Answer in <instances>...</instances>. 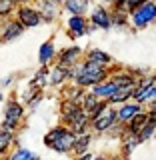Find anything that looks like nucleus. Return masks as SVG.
Returning a JSON list of instances; mask_svg holds the SVG:
<instances>
[{
	"instance_id": "23",
	"label": "nucleus",
	"mask_w": 156,
	"mask_h": 160,
	"mask_svg": "<svg viewBox=\"0 0 156 160\" xmlns=\"http://www.w3.org/2000/svg\"><path fill=\"white\" fill-rule=\"evenodd\" d=\"M110 80H112V82L116 84L118 88H124V86H136V76H132L128 70H126V72H118V74H114V76L110 78Z\"/></svg>"
},
{
	"instance_id": "30",
	"label": "nucleus",
	"mask_w": 156,
	"mask_h": 160,
	"mask_svg": "<svg viewBox=\"0 0 156 160\" xmlns=\"http://www.w3.org/2000/svg\"><path fill=\"white\" fill-rule=\"evenodd\" d=\"M90 158H92V154H88V152H86V154H80L76 160H90Z\"/></svg>"
},
{
	"instance_id": "33",
	"label": "nucleus",
	"mask_w": 156,
	"mask_h": 160,
	"mask_svg": "<svg viewBox=\"0 0 156 160\" xmlns=\"http://www.w3.org/2000/svg\"><path fill=\"white\" fill-rule=\"evenodd\" d=\"M14 2H16V4H18V2H26V0H14Z\"/></svg>"
},
{
	"instance_id": "17",
	"label": "nucleus",
	"mask_w": 156,
	"mask_h": 160,
	"mask_svg": "<svg viewBox=\"0 0 156 160\" xmlns=\"http://www.w3.org/2000/svg\"><path fill=\"white\" fill-rule=\"evenodd\" d=\"M48 76H50L48 68H40L38 72H36V76L30 80V92H32V94L40 92V90H42V88L48 84Z\"/></svg>"
},
{
	"instance_id": "20",
	"label": "nucleus",
	"mask_w": 156,
	"mask_h": 160,
	"mask_svg": "<svg viewBox=\"0 0 156 160\" xmlns=\"http://www.w3.org/2000/svg\"><path fill=\"white\" fill-rule=\"evenodd\" d=\"M90 140H92V136H90L88 132H86V134H76V138H74V144H72V150L76 152V156H80V154H86V152H88Z\"/></svg>"
},
{
	"instance_id": "21",
	"label": "nucleus",
	"mask_w": 156,
	"mask_h": 160,
	"mask_svg": "<svg viewBox=\"0 0 156 160\" xmlns=\"http://www.w3.org/2000/svg\"><path fill=\"white\" fill-rule=\"evenodd\" d=\"M56 56V50H54V44L52 40H48V42H44L42 46H40V52H38V62L42 64V66H46V64Z\"/></svg>"
},
{
	"instance_id": "27",
	"label": "nucleus",
	"mask_w": 156,
	"mask_h": 160,
	"mask_svg": "<svg viewBox=\"0 0 156 160\" xmlns=\"http://www.w3.org/2000/svg\"><path fill=\"white\" fill-rule=\"evenodd\" d=\"M14 6H16L14 0H0V16H8L14 10Z\"/></svg>"
},
{
	"instance_id": "7",
	"label": "nucleus",
	"mask_w": 156,
	"mask_h": 160,
	"mask_svg": "<svg viewBox=\"0 0 156 160\" xmlns=\"http://www.w3.org/2000/svg\"><path fill=\"white\" fill-rule=\"evenodd\" d=\"M18 22L22 24V28H32V26H38L42 20H40V14H38L36 8L20 6L18 8Z\"/></svg>"
},
{
	"instance_id": "11",
	"label": "nucleus",
	"mask_w": 156,
	"mask_h": 160,
	"mask_svg": "<svg viewBox=\"0 0 156 160\" xmlns=\"http://www.w3.org/2000/svg\"><path fill=\"white\" fill-rule=\"evenodd\" d=\"M38 14H40V20L52 22V20L58 16V4L54 2V0H42V2H40V8H38Z\"/></svg>"
},
{
	"instance_id": "2",
	"label": "nucleus",
	"mask_w": 156,
	"mask_h": 160,
	"mask_svg": "<svg viewBox=\"0 0 156 160\" xmlns=\"http://www.w3.org/2000/svg\"><path fill=\"white\" fill-rule=\"evenodd\" d=\"M74 138H76V134L70 132L66 126H56V128H52L46 136H44V144H46L48 148L60 152V154H66V152L72 150Z\"/></svg>"
},
{
	"instance_id": "19",
	"label": "nucleus",
	"mask_w": 156,
	"mask_h": 160,
	"mask_svg": "<svg viewBox=\"0 0 156 160\" xmlns=\"http://www.w3.org/2000/svg\"><path fill=\"white\" fill-rule=\"evenodd\" d=\"M48 80H50V84H52V86H60L64 80H68V68H66V66H60V64H56V66L50 70Z\"/></svg>"
},
{
	"instance_id": "5",
	"label": "nucleus",
	"mask_w": 156,
	"mask_h": 160,
	"mask_svg": "<svg viewBox=\"0 0 156 160\" xmlns=\"http://www.w3.org/2000/svg\"><path fill=\"white\" fill-rule=\"evenodd\" d=\"M116 122H118L116 120V110L106 106L102 110V114H98L94 120H90V126L96 130V132H106V130H110Z\"/></svg>"
},
{
	"instance_id": "4",
	"label": "nucleus",
	"mask_w": 156,
	"mask_h": 160,
	"mask_svg": "<svg viewBox=\"0 0 156 160\" xmlns=\"http://www.w3.org/2000/svg\"><path fill=\"white\" fill-rule=\"evenodd\" d=\"M154 94H156V80H154V76L136 80V86H134V90H132V98L136 100V104L154 102Z\"/></svg>"
},
{
	"instance_id": "10",
	"label": "nucleus",
	"mask_w": 156,
	"mask_h": 160,
	"mask_svg": "<svg viewBox=\"0 0 156 160\" xmlns=\"http://www.w3.org/2000/svg\"><path fill=\"white\" fill-rule=\"evenodd\" d=\"M138 112H142L140 104H136V102H134V104H122V108L116 110V120L120 124H128Z\"/></svg>"
},
{
	"instance_id": "34",
	"label": "nucleus",
	"mask_w": 156,
	"mask_h": 160,
	"mask_svg": "<svg viewBox=\"0 0 156 160\" xmlns=\"http://www.w3.org/2000/svg\"><path fill=\"white\" fill-rule=\"evenodd\" d=\"M0 100H2V92H0Z\"/></svg>"
},
{
	"instance_id": "16",
	"label": "nucleus",
	"mask_w": 156,
	"mask_h": 160,
	"mask_svg": "<svg viewBox=\"0 0 156 160\" xmlns=\"http://www.w3.org/2000/svg\"><path fill=\"white\" fill-rule=\"evenodd\" d=\"M80 50L78 46H72V48H66V50H62V54L58 56V64L60 66H72V64H76V60L80 58Z\"/></svg>"
},
{
	"instance_id": "26",
	"label": "nucleus",
	"mask_w": 156,
	"mask_h": 160,
	"mask_svg": "<svg viewBox=\"0 0 156 160\" xmlns=\"http://www.w3.org/2000/svg\"><path fill=\"white\" fill-rule=\"evenodd\" d=\"M80 106L78 104H74V102H70V100H64L62 104H60V114H62V120H66L68 116H72L74 112H76Z\"/></svg>"
},
{
	"instance_id": "1",
	"label": "nucleus",
	"mask_w": 156,
	"mask_h": 160,
	"mask_svg": "<svg viewBox=\"0 0 156 160\" xmlns=\"http://www.w3.org/2000/svg\"><path fill=\"white\" fill-rule=\"evenodd\" d=\"M108 78V70L100 64L94 62H82L78 64V76L74 78L76 86L86 88V86H94V84H100Z\"/></svg>"
},
{
	"instance_id": "25",
	"label": "nucleus",
	"mask_w": 156,
	"mask_h": 160,
	"mask_svg": "<svg viewBox=\"0 0 156 160\" xmlns=\"http://www.w3.org/2000/svg\"><path fill=\"white\" fill-rule=\"evenodd\" d=\"M8 160H38V156L34 152H30L28 148H16L12 154H10Z\"/></svg>"
},
{
	"instance_id": "18",
	"label": "nucleus",
	"mask_w": 156,
	"mask_h": 160,
	"mask_svg": "<svg viewBox=\"0 0 156 160\" xmlns=\"http://www.w3.org/2000/svg\"><path fill=\"white\" fill-rule=\"evenodd\" d=\"M116 88H118V86L112 82V80H104V82L94 84V86H92V94H94L96 98H108Z\"/></svg>"
},
{
	"instance_id": "9",
	"label": "nucleus",
	"mask_w": 156,
	"mask_h": 160,
	"mask_svg": "<svg viewBox=\"0 0 156 160\" xmlns=\"http://www.w3.org/2000/svg\"><path fill=\"white\" fill-rule=\"evenodd\" d=\"M22 32H24V28H22V24H20L18 20H8V22H4V30H2L0 42H10V40L18 38Z\"/></svg>"
},
{
	"instance_id": "15",
	"label": "nucleus",
	"mask_w": 156,
	"mask_h": 160,
	"mask_svg": "<svg viewBox=\"0 0 156 160\" xmlns=\"http://www.w3.org/2000/svg\"><path fill=\"white\" fill-rule=\"evenodd\" d=\"M148 118H150L148 112H138L136 116H134V118L126 124V134H130V136H136V134L140 132V128H142L144 124L148 122Z\"/></svg>"
},
{
	"instance_id": "13",
	"label": "nucleus",
	"mask_w": 156,
	"mask_h": 160,
	"mask_svg": "<svg viewBox=\"0 0 156 160\" xmlns=\"http://www.w3.org/2000/svg\"><path fill=\"white\" fill-rule=\"evenodd\" d=\"M64 8L72 16H84L86 10L90 8V0H64Z\"/></svg>"
},
{
	"instance_id": "31",
	"label": "nucleus",
	"mask_w": 156,
	"mask_h": 160,
	"mask_svg": "<svg viewBox=\"0 0 156 160\" xmlns=\"http://www.w3.org/2000/svg\"><path fill=\"white\" fill-rule=\"evenodd\" d=\"M110 160H126L124 156H114V158H110Z\"/></svg>"
},
{
	"instance_id": "6",
	"label": "nucleus",
	"mask_w": 156,
	"mask_h": 160,
	"mask_svg": "<svg viewBox=\"0 0 156 160\" xmlns=\"http://www.w3.org/2000/svg\"><path fill=\"white\" fill-rule=\"evenodd\" d=\"M22 118H24V108H22V104H18V102H8V106H6V112H4V128L6 130H16L18 128V124L22 122Z\"/></svg>"
},
{
	"instance_id": "14",
	"label": "nucleus",
	"mask_w": 156,
	"mask_h": 160,
	"mask_svg": "<svg viewBox=\"0 0 156 160\" xmlns=\"http://www.w3.org/2000/svg\"><path fill=\"white\" fill-rule=\"evenodd\" d=\"M132 90L134 86H124V88H116L112 94L108 96V106H112V104H124L128 98H132Z\"/></svg>"
},
{
	"instance_id": "28",
	"label": "nucleus",
	"mask_w": 156,
	"mask_h": 160,
	"mask_svg": "<svg viewBox=\"0 0 156 160\" xmlns=\"http://www.w3.org/2000/svg\"><path fill=\"white\" fill-rule=\"evenodd\" d=\"M106 106H108L106 100H98V104H96V106H94V108L88 112V118H90V120H94V118L98 116V114H102V110L106 108Z\"/></svg>"
},
{
	"instance_id": "29",
	"label": "nucleus",
	"mask_w": 156,
	"mask_h": 160,
	"mask_svg": "<svg viewBox=\"0 0 156 160\" xmlns=\"http://www.w3.org/2000/svg\"><path fill=\"white\" fill-rule=\"evenodd\" d=\"M144 2H148V0H126V8H128V12H130V10H134L136 6H140V4H144Z\"/></svg>"
},
{
	"instance_id": "24",
	"label": "nucleus",
	"mask_w": 156,
	"mask_h": 160,
	"mask_svg": "<svg viewBox=\"0 0 156 160\" xmlns=\"http://www.w3.org/2000/svg\"><path fill=\"white\" fill-rule=\"evenodd\" d=\"M12 140H14V132H12V130H6V128L0 130V156L6 154L8 150H10Z\"/></svg>"
},
{
	"instance_id": "3",
	"label": "nucleus",
	"mask_w": 156,
	"mask_h": 160,
	"mask_svg": "<svg viewBox=\"0 0 156 160\" xmlns=\"http://www.w3.org/2000/svg\"><path fill=\"white\" fill-rule=\"evenodd\" d=\"M130 18H132L134 28H146L154 22L156 18V6H154V0H148V2L140 4L134 10H130Z\"/></svg>"
},
{
	"instance_id": "22",
	"label": "nucleus",
	"mask_w": 156,
	"mask_h": 160,
	"mask_svg": "<svg viewBox=\"0 0 156 160\" xmlns=\"http://www.w3.org/2000/svg\"><path fill=\"white\" fill-rule=\"evenodd\" d=\"M86 62H94V64H100V66H106V64L112 62V58H110L106 52H102V50L92 48V50L86 54Z\"/></svg>"
},
{
	"instance_id": "8",
	"label": "nucleus",
	"mask_w": 156,
	"mask_h": 160,
	"mask_svg": "<svg viewBox=\"0 0 156 160\" xmlns=\"http://www.w3.org/2000/svg\"><path fill=\"white\" fill-rule=\"evenodd\" d=\"M86 22L84 16H70L68 18V34L70 38H80L86 34Z\"/></svg>"
},
{
	"instance_id": "32",
	"label": "nucleus",
	"mask_w": 156,
	"mask_h": 160,
	"mask_svg": "<svg viewBox=\"0 0 156 160\" xmlns=\"http://www.w3.org/2000/svg\"><path fill=\"white\" fill-rule=\"evenodd\" d=\"M104 2H110V4H112V2H116V0H104Z\"/></svg>"
},
{
	"instance_id": "12",
	"label": "nucleus",
	"mask_w": 156,
	"mask_h": 160,
	"mask_svg": "<svg viewBox=\"0 0 156 160\" xmlns=\"http://www.w3.org/2000/svg\"><path fill=\"white\" fill-rule=\"evenodd\" d=\"M90 22L94 24V26H98V28H110V12L106 8H102V6H96L92 10V16H90Z\"/></svg>"
}]
</instances>
